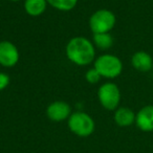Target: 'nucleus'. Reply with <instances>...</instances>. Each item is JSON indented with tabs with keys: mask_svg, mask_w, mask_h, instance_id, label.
I'll use <instances>...</instances> for the list:
<instances>
[{
	"mask_svg": "<svg viewBox=\"0 0 153 153\" xmlns=\"http://www.w3.org/2000/svg\"><path fill=\"white\" fill-rule=\"evenodd\" d=\"M65 55L72 64L87 66L96 60V47L91 40L86 37L76 36L67 42Z\"/></svg>",
	"mask_w": 153,
	"mask_h": 153,
	"instance_id": "obj_1",
	"label": "nucleus"
},
{
	"mask_svg": "<svg viewBox=\"0 0 153 153\" xmlns=\"http://www.w3.org/2000/svg\"><path fill=\"white\" fill-rule=\"evenodd\" d=\"M94 67L99 71L102 78L113 80L123 72V62L113 53H103L96 58Z\"/></svg>",
	"mask_w": 153,
	"mask_h": 153,
	"instance_id": "obj_2",
	"label": "nucleus"
},
{
	"mask_svg": "<svg viewBox=\"0 0 153 153\" xmlns=\"http://www.w3.org/2000/svg\"><path fill=\"white\" fill-rule=\"evenodd\" d=\"M68 129L79 137H88L96 130V123L91 115L84 111H74L67 120Z\"/></svg>",
	"mask_w": 153,
	"mask_h": 153,
	"instance_id": "obj_3",
	"label": "nucleus"
},
{
	"mask_svg": "<svg viewBox=\"0 0 153 153\" xmlns=\"http://www.w3.org/2000/svg\"><path fill=\"white\" fill-rule=\"evenodd\" d=\"M88 24L94 34L110 33L117 24V16L110 10L100 9L90 16Z\"/></svg>",
	"mask_w": 153,
	"mask_h": 153,
	"instance_id": "obj_4",
	"label": "nucleus"
},
{
	"mask_svg": "<svg viewBox=\"0 0 153 153\" xmlns=\"http://www.w3.org/2000/svg\"><path fill=\"white\" fill-rule=\"evenodd\" d=\"M122 94L120 87L113 82L103 83L98 89V100L101 106L108 111H114L120 107Z\"/></svg>",
	"mask_w": 153,
	"mask_h": 153,
	"instance_id": "obj_5",
	"label": "nucleus"
},
{
	"mask_svg": "<svg viewBox=\"0 0 153 153\" xmlns=\"http://www.w3.org/2000/svg\"><path fill=\"white\" fill-rule=\"evenodd\" d=\"M19 59L20 53L13 42L7 40L0 41V65L12 68L17 65Z\"/></svg>",
	"mask_w": 153,
	"mask_h": 153,
	"instance_id": "obj_6",
	"label": "nucleus"
},
{
	"mask_svg": "<svg viewBox=\"0 0 153 153\" xmlns=\"http://www.w3.org/2000/svg\"><path fill=\"white\" fill-rule=\"evenodd\" d=\"M45 112H46V117L51 122L61 123V122L67 121L72 111L68 103L64 101H55L47 106Z\"/></svg>",
	"mask_w": 153,
	"mask_h": 153,
	"instance_id": "obj_7",
	"label": "nucleus"
},
{
	"mask_svg": "<svg viewBox=\"0 0 153 153\" xmlns=\"http://www.w3.org/2000/svg\"><path fill=\"white\" fill-rule=\"evenodd\" d=\"M135 125L143 132L153 131V105H146L136 112Z\"/></svg>",
	"mask_w": 153,
	"mask_h": 153,
	"instance_id": "obj_8",
	"label": "nucleus"
},
{
	"mask_svg": "<svg viewBox=\"0 0 153 153\" xmlns=\"http://www.w3.org/2000/svg\"><path fill=\"white\" fill-rule=\"evenodd\" d=\"M131 65L140 72H148L153 68V57L145 51H138L132 55Z\"/></svg>",
	"mask_w": 153,
	"mask_h": 153,
	"instance_id": "obj_9",
	"label": "nucleus"
},
{
	"mask_svg": "<svg viewBox=\"0 0 153 153\" xmlns=\"http://www.w3.org/2000/svg\"><path fill=\"white\" fill-rule=\"evenodd\" d=\"M135 114L136 113L129 107H119L114 110L113 120L119 127H130L135 124Z\"/></svg>",
	"mask_w": 153,
	"mask_h": 153,
	"instance_id": "obj_10",
	"label": "nucleus"
},
{
	"mask_svg": "<svg viewBox=\"0 0 153 153\" xmlns=\"http://www.w3.org/2000/svg\"><path fill=\"white\" fill-rule=\"evenodd\" d=\"M46 0H24V11L28 16L32 17H39L47 9Z\"/></svg>",
	"mask_w": 153,
	"mask_h": 153,
	"instance_id": "obj_11",
	"label": "nucleus"
},
{
	"mask_svg": "<svg viewBox=\"0 0 153 153\" xmlns=\"http://www.w3.org/2000/svg\"><path fill=\"white\" fill-rule=\"evenodd\" d=\"M113 37L110 33H101V34H94L92 37V43L94 47L99 48L100 51H107L111 48L113 45Z\"/></svg>",
	"mask_w": 153,
	"mask_h": 153,
	"instance_id": "obj_12",
	"label": "nucleus"
},
{
	"mask_svg": "<svg viewBox=\"0 0 153 153\" xmlns=\"http://www.w3.org/2000/svg\"><path fill=\"white\" fill-rule=\"evenodd\" d=\"M49 7L60 12H70L76 7L79 0H46Z\"/></svg>",
	"mask_w": 153,
	"mask_h": 153,
	"instance_id": "obj_13",
	"label": "nucleus"
},
{
	"mask_svg": "<svg viewBox=\"0 0 153 153\" xmlns=\"http://www.w3.org/2000/svg\"><path fill=\"white\" fill-rule=\"evenodd\" d=\"M101 79H102V76H101V74H99V71L94 67L89 68V69L85 72V80L89 84L99 83Z\"/></svg>",
	"mask_w": 153,
	"mask_h": 153,
	"instance_id": "obj_14",
	"label": "nucleus"
},
{
	"mask_svg": "<svg viewBox=\"0 0 153 153\" xmlns=\"http://www.w3.org/2000/svg\"><path fill=\"white\" fill-rule=\"evenodd\" d=\"M10 82H11V79L9 74L5 72H0V91L4 90L9 86Z\"/></svg>",
	"mask_w": 153,
	"mask_h": 153,
	"instance_id": "obj_15",
	"label": "nucleus"
},
{
	"mask_svg": "<svg viewBox=\"0 0 153 153\" xmlns=\"http://www.w3.org/2000/svg\"><path fill=\"white\" fill-rule=\"evenodd\" d=\"M10 1H12V2H19L21 0H10Z\"/></svg>",
	"mask_w": 153,
	"mask_h": 153,
	"instance_id": "obj_16",
	"label": "nucleus"
},
{
	"mask_svg": "<svg viewBox=\"0 0 153 153\" xmlns=\"http://www.w3.org/2000/svg\"><path fill=\"white\" fill-rule=\"evenodd\" d=\"M152 71H153V68H152Z\"/></svg>",
	"mask_w": 153,
	"mask_h": 153,
	"instance_id": "obj_17",
	"label": "nucleus"
}]
</instances>
